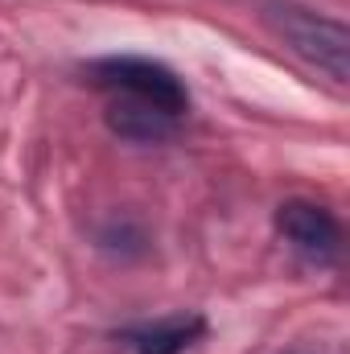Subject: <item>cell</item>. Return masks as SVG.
<instances>
[{"instance_id": "cell-1", "label": "cell", "mask_w": 350, "mask_h": 354, "mask_svg": "<svg viewBox=\"0 0 350 354\" xmlns=\"http://www.w3.org/2000/svg\"><path fill=\"white\" fill-rule=\"evenodd\" d=\"M87 79L116 103H136V107H153L181 120L190 111V91L165 62L153 58H99L87 66Z\"/></svg>"}, {"instance_id": "cell-2", "label": "cell", "mask_w": 350, "mask_h": 354, "mask_svg": "<svg viewBox=\"0 0 350 354\" xmlns=\"http://www.w3.org/2000/svg\"><path fill=\"white\" fill-rule=\"evenodd\" d=\"M264 17H268V25L276 29V37L288 50H297L305 62L322 66L330 79H338V83L347 79L350 37L342 21H330V17H322V12H313L305 4H293V0H268Z\"/></svg>"}, {"instance_id": "cell-3", "label": "cell", "mask_w": 350, "mask_h": 354, "mask_svg": "<svg viewBox=\"0 0 350 354\" xmlns=\"http://www.w3.org/2000/svg\"><path fill=\"white\" fill-rule=\"evenodd\" d=\"M276 231H280V239L305 264H313V268H330L338 260V252H342V227H338V218L326 206L309 202V198L284 202L276 210Z\"/></svg>"}, {"instance_id": "cell-4", "label": "cell", "mask_w": 350, "mask_h": 354, "mask_svg": "<svg viewBox=\"0 0 350 354\" xmlns=\"http://www.w3.org/2000/svg\"><path fill=\"white\" fill-rule=\"evenodd\" d=\"M206 334V317L202 313H174V317H157V322H140L116 334V351L120 354H190Z\"/></svg>"}, {"instance_id": "cell-5", "label": "cell", "mask_w": 350, "mask_h": 354, "mask_svg": "<svg viewBox=\"0 0 350 354\" xmlns=\"http://www.w3.org/2000/svg\"><path fill=\"white\" fill-rule=\"evenodd\" d=\"M177 124H181V120L165 115V111H153V107H136V103H116V99H107V128H111L116 136L132 140V145H157V140L174 136Z\"/></svg>"}]
</instances>
